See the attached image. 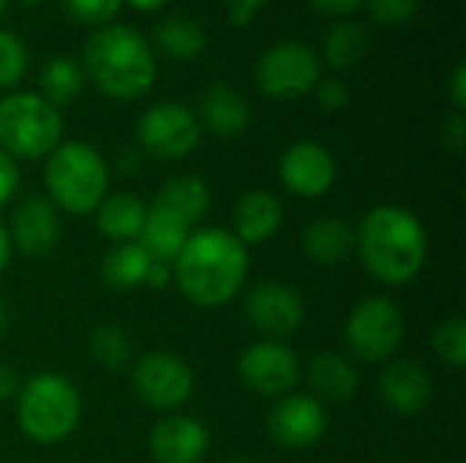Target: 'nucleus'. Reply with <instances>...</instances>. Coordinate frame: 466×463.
<instances>
[{
  "label": "nucleus",
  "mask_w": 466,
  "mask_h": 463,
  "mask_svg": "<svg viewBox=\"0 0 466 463\" xmlns=\"http://www.w3.org/2000/svg\"><path fill=\"white\" fill-rule=\"evenodd\" d=\"M407 336L401 308L385 295H369L350 311L344 322V341L352 357L363 363H388Z\"/></svg>",
  "instance_id": "obj_7"
},
{
  "label": "nucleus",
  "mask_w": 466,
  "mask_h": 463,
  "mask_svg": "<svg viewBox=\"0 0 466 463\" xmlns=\"http://www.w3.org/2000/svg\"><path fill=\"white\" fill-rule=\"evenodd\" d=\"M27 71V49L14 30H0V90H11Z\"/></svg>",
  "instance_id": "obj_31"
},
{
  "label": "nucleus",
  "mask_w": 466,
  "mask_h": 463,
  "mask_svg": "<svg viewBox=\"0 0 466 463\" xmlns=\"http://www.w3.org/2000/svg\"><path fill=\"white\" fill-rule=\"evenodd\" d=\"M44 188L57 210L87 216L106 196L109 166L90 142H60L44 161Z\"/></svg>",
  "instance_id": "obj_4"
},
{
  "label": "nucleus",
  "mask_w": 466,
  "mask_h": 463,
  "mask_svg": "<svg viewBox=\"0 0 466 463\" xmlns=\"http://www.w3.org/2000/svg\"><path fill=\"white\" fill-rule=\"evenodd\" d=\"M82 420V398L71 379L55 371H41L22 382L16 393L19 431L35 445L66 442Z\"/></svg>",
  "instance_id": "obj_5"
},
{
  "label": "nucleus",
  "mask_w": 466,
  "mask_h": 463,
  "mask_svg": "<svg viewBox=\"0 0 466 463\" xmlns=\"http://www.w3.org/2000/svg\"><path fill=\"white\" fill-rule=\"evenodd\" d=\"M369 5L371 19L380 25H404L418 14L420 0H363Z\"/></svg>",
  "instance_id": "obj_33"
},
{
  "label": "nucleus",
  "mask_w": 466,
  "mask_h": 463,
  "mask_svg": "<svg viewBox=\"0 0 466 463\" xmlns=\"http://www.w3.org/2000/svg\"><path fill=\"white\" fill-rule=\"evenodd\" d=\"M137 139L142 150H147L150 156L177 161L199 147L202 123L188 106L177 101H158L139 115Z\"/></svg>",
  "instance_id": "obj_9"
},
{
  "label": "nucleus",
  "mask_w": 466,
  "mask_h": 463,
  "mask_svg": "<svg viewBox=\"0 0 466 463\" xmlns=\"http://www.w3.org/2000/svg\"><path fill=\"white\" fill-rule=\"evenodd\" d=\"M19 388H22V382H19L16 368H11L8 363H0V401L16 398Z\"/></svg>",
  "instance_id": "obj_41"
},
{
  "label": "nucleus",
  "mask_w": 466,
  "mask_h": 463,
  "mask_svg": "<svg viewBox=\"0 0 466 463\" xmlns=\"http://www.w3.org/2000/svg\"><path fill=\"white\" fill-rule=\"evenodd\" d=\"M60 5L71 19H76L82 25L101 27V25H109L117 16L123 0H60Z\"/></svg>",
  "instance_id": "obj_32"
},
{
  "label": "nucleus",
  "mask_w": 466,
  "mask_h": 463,
  "mask_svg": "<svg viewBox=\"0 0 466 463\" xmlns=\"http://www.w3.org/2000/svg\"><path fill=\"white\" fill-rule=\"evenodd\" d=\"M153 207L175 216L177 221H183L191 229L210 210V188L197 175H177V177H169L158 188V194L153 199Z\"/></svg>",
  "instance_id": "obj_21"
},
{
  "label": "nucleus",
  "mask_w": 466,
  "mask_h": 463,
  "mask_svg": "<svg viewBox=\"0 0 466 463\" xmlns=\"http://www.w3.org/2000/svg\"><path fill=\"white\" fill-rule=\"evenodd\" d=\"M243 314L248 325L265 338L281 341L300 330L306 319L303 297L281 281H262L248 289L243 300Z\"/></svg>",
  "instance_id": "obj_12"
},
{
  "label": "nucleus",
  "mask_w": 466,
  "mask_h": 463,
  "mask_svg": "<svg viewBox=\"0 0 466 463\" xmlns=\"http://www.w3.org/2000/svg\"><path fill=\"white\" fill-rule=\"evenodd\" d=\"M442 142H445V147L451 150V153H461L466 145V117L464 112H453L448 120H445V126H442Z\"/></svg>",
  "instance_id": "obj_36"
},
{
  "label": "nucleus",
  "mask_w": 466,
  "mask_h": 463,
  "mask_svg": "<svg viewBox=\"0 0 466 463\" xmlns=\"http://www.w3.org/2000/svg\"><path fill=\"white\" fill-rule=\"evenodd\" d=\"M248 278V248L224 226H205L188 235L172 262V284L199 308L229 303Z\"/></svg>",
  "instance_id": "obj_1"
},
{
  "label": "nucleus",
  "mask_w": 466,
  "mask_h": 463,
  "mask_svg": "<svg viewBox=\"0 0 466 463\" xmlns=\"http://www.w3.org/2000/svg\"><path fill=\"white\" fill-rule=\"evenodd\" d=\"M369 49V33L355 19H339L322 41V57L333 68H352Z\"/></svg>",
  "instance_id": "obj_28"
},
{
  "label": "nucleus",
  "mask_w": 466,
  "mask_h": 463,
  "mask_svg": "<svg viewBox=\"0 0 466 463\" xmlns=\"http://www.w3.org/2000/svg\"><path fill=\"white\" fill-rule=\"evenodd\" d=\"M87 352L106 368H120L131 357V338L120 325H98L87 336Z\"/></svg>",
  "instance_id": "obj_29"
},
{
  "label": "nucleus",
  "mask_w": 466,
  "mask_h": 463,
  "mask_svg": "<svg viewBox=\"0 0 466 463\" xmlns=\"http://www.w3.org/2000/svg\"><path fill=\"white\" fill-rule=\"evenodd\" d=\"M16 188H19V166L8 153L0 150V207L14 199Z\"/></svg>",
  "instance_id": "obj_35"
},
{
  "label": "nucleus",
  "mask_w": 466,
  "mask_h": 463,
  "mask_svg": "<svg viewBox=\"0 0 466 463\" xmlns=\"http://www.w3.org/2000/svg\"><path fill=\"white\" fill-rule=\"evenodd\" d=\"M139 401L158 412L180 409L194 393V371L172 352H147L137 360L131 374Z\"/></svg>",
  "instance_id": "obj_10"
},
{
  "label": "nucleus",
  "mask_w": 466,
  "mask_h": 463,
  "mask_svg": "<svg viewBox=\"0 0 466 463\" xmlns=\"http://www.w3.org/2000/svg\"><path fill=\"white\" fill-rule=\"evenodd\" d=\"M268 434L279 448L287 450H306L314 448L328 431V412L317 396L306 393H287L276 398L273 409L268 412Z\"/></svg>",
  "instance_id": "obj_13"
},
{
  "label": "nucleus",
  "mask_w": 466,
  "mask_h": 463,
  "mask_svg": "<svg viewBox=\"0 0 466 463\" xmlns=\"http://www.w3.org/2000/svg\"><path fill=\"white\" fill-rule=\"evenodd\" d=\"M224 3H227V11H229L227 16L232 25H248L254 19V11L265 5L268 0H224Z\"/></svg>",
  "instance_id": "obj_38"
},
{
  "label": "nucleus",
  "mask_w": 466,
  "mask_h": 463,
  "mask_svg": "<svg viewBox=\"0 0 466 463\" xmlns=\"http://www.w3.org/2000/svg\"><path fill=\"white\" fill-rule=\"evenodd\" d=\"M93 213H96V226L104 237L115 243H131L142 232L147 205L137 194L117 191V194H106Z\"/></svg>",
  "instance_id": "obj_22"
},
{
  "label": "nucleus",
  "mask_w": 466,
  "mask_h": 463,
  "mask_svg": "<svg viewBox=\"0 0 466 463\" xmlns=\"http://www.w3.org/2000/svg\"><path fill=\"white\" fill-rule=\"evenodd\" d=\"M147 448L156 463H199L210 448V431L197 418L172 412L150 428Z\"/></svg>",
  "instance_id": "obj_16"
},
{
  "label": "nucleus",
  "mask_w": 466,
  "mask_h": 463,
  "mask_svg": "<svg viewBox=\"0 0 466 463\" xmlns=\"http://www.w3.org/2000/svg\"><path fill=\"white\" fill-rule=\"evenodd\" d=\"M355 251V229L336 216L311 221L303 229V254L317 265H339Z\"/></svg>",
  "instance_id": "obj_23"
},
{
  "label": "nucleus",
  "mask_w": 466,
  "mask_h": 463,
  "mask_svg": "<svg viewBox=\"0 0 466 463\" xmlns=\"http://www.w3.org/2000/svg\"><path fill=\"white\" fill-rule=\"evenodd\" d=\"M322 71L319 55L303 41H279L268 46L254 65V79L268 98H298L317 87Z\"/></svg>",
  "instance_id": "obj_8"
},
{
  "label": "nucleus",
  "mask_w": 466,
  "mask_h": 463,
  "mask_svg": "<svg viewBox=\"0 0 466 463\" xmlns=\"http://www.w3.org/2000/svg\"><path fill=\"white\" fill-rule=\"evenodd\" d=\"M82 71L104 96L134 101L153 87L158 65L150 41L137 27L109 22L85 41Z\"/></svg>",
  "instance_id": "obj_3"
},
{
  "label": "nucleus",
  "mask_w": 466,
  "mask_h": 463,
  "mask_svg": "<svg viewBox=\"0 0 466 463\" xmlns=\"http://www.w3.org/2000/svg\"><path fill=\"white\" fill-rule=\"evenodd\" d=\"M448 96H451V101H453L456 112H464V106H466V65L464 63H459V65L453 68V74H451V79H448Z\"/></svg>",
  "instance_id": "obj_39"
},
{
  "label": "nucleus",
  "mask_w": 466,
  "mask_h": 463,
  "mask_svg": "<svg viewBox=\"0 0 466 463\" xmlns=\"http://www.w3.org/2000/svg\"><path fill=\"white\" fill-rule=\"evenodd\" d=\"M41 98H46L52 106H66L79 98L85 87V71L82 65L68 55H55L44 63L38 76Z\"/></svg>",
  "instance_id": "obj_27"
},
{
  "label": "nucleus",
  "mask_w": 466,
  "mask_h": 463,
  "mask_svg": "<svg viewBox=\"0 0 466 463\" xmlns=\"http://www.w3.org/2000/svg\"><path fill=\"white\" fill-rule=\"evenodd\" d=\"M232 463H251V461H232Z\"/></svg>",
  "instance_id": "obj_47"
},
{
  "label": "nucleus",
  "mask_w": 466,
  "mask_h": 463,
  "mask_svg": "<svg viewBox=\"0 0 466 463\" xmlns=\"http://www.w3.org/2000/svg\"><path fill=\"white\" fill-rule=\"evenodd\" d=\"M300 374L303 371L295 349L273 338H262L246 347L238 360L240 382L262 398H281L292 393V388L300 382Z\"/></svg>",
  "instance_id": "obj_11"
},
{
  "label": "nucleus",
  "mask_w": 466,
  "mask_h": 463,
  "mask_svg": "<svg viewBox=\"0 0 466 463\" xmlns=\"http://www.w3.org/2000/svg\"><path fill=\"white\" fill-rule=\"evenodd\" d=\"M63 136L60 109L38 93L16 90L0 98V150L14 161L46 158Z\"/></svg>",
  "instance_id": "obj_6"
},
{
  "label": "nucleus",
  "mask_w": 466,
  "mask_h": 463,
  "mask_svg": "<svg viewBox=\"0 0 466 463\" xmlns=\"http://www.w3.org/2000/svg\"><path fill=\"white\" fill-rule=\"evenodd\" d=\"M8 303H5V297L0 295V336L5 333V327H8Z\"/></svg>",
  "instance_id": "obj_44"
},
{
  "label": "nucleus",
  "mask_w": 466,
  "mask_h": 463,
  "mask_svg": "<svg viewBox=\"0 0 466 463\" xmlns=\"http://www.w3.org/2000/svg\"><path fill=\"white\" fill-rule=\"evenodd\" d=\"M19 3H27V5H35V3H44V0H19Z\"/></svg>",
  "instance_id": "obj_45"
},
{
  "label": "nucleus",
  "mask_w": 466,
  "mask_h": 463,
  "mask_svg": "<svg viewBox=\"0 0 466 463\" xmlns=\"http://www.w3.org/2000/svg\"><path fill=\"white\" fill-rule=\"evenodd\" d=\"M284 221V207L281 202L265 191V188H254L246 191L232 210V235L248 248V246H259L265 240H270Z\"/></svg>",
  "instance_id": "obj_18"
},
{
  "label": "nucleus",
  "mask_w": 466,
  "mask_h": 463,
  "mask_svg": "<svg viewBox=\"0 0 466 463\" xmlns=\"http://www.w3.org/2000/svg\"><path fill=\"white\" fill-rule=\"evenodd\" d=\"M279 177L284 188L300 199L322 196L336 183V158L333 153L311 139L289 145L279 158Z\"/></svg>",
  "instance_id": "obj_14"
},
{
  "label": "nucleus",
  "mask_w": 466,
  "mask_h": 463,
  "mask_svg": "<svg viewBox=\"0 0 466 463\" xmlns=\"http://www.w3.org/2000/svg\"><path fill=\"white\" fill-rule=\"evenodd\" d=\"M355 251L371 278L385 287H401L420 276L429 257V237L412 210L377 205L355 229Z\"/></svg>",
  "instance_id": "obj_2"
},
{
  "label": "nucleus",
  "mask_w": 466,
  "mask_h": 463,
  "mask_svg": "<svg viewBox=\"0 0 466 463\" xmlns=\"http://www.w3.org/2000/svg\"><path fill=\"white\" fill-rule=\"evenodd\" d=\"M5 3H8V0H0V11H3V8H5Z\"/></svg>",
  "instance_id": "obj_46"
},
{
  "label": "nucleus",
  "mask_w": 466,
  "mask_h": 463,
  "mask_svg": "<svg viewBox=\"0 0 466 463\" xmlns=\"http://www.w3.org/2000/svg\"><path fill=\"white\" fill-rule=\"evenodd\" d=\"M150 257L147 251L131 240V243H115L106 254H104V262H101V276L104 281L117 289V292H128V289H137L139 284H145V273L150 267Z\"/></svg>",
  "instance_id": "obj_26"
},
{
  "label": "nucleus",
  "mask_w": 466,
  "mask_h": 463,
  "mask_svg": "<svg viewBox=\"0 0 466 463\" xmlns=\"http://www.w3.org/2000/svg\"><path fill=\"white\" fill-rule=\"evenodd\" d=\"M311 8H317L319 14H325V16H336V19H344L347 14H352V11H358V5L363 3V0H306Z\"/></svg>",
  "instance_id": "obj_37"
},
{
  "label": "nucleus",
  "mask_w": 466,
  "mask_h": 463,
  "mask_svg": "<svg viewBox=\"0 0 466 463\" xmlns=\"http://www.w3.org/2000/svg\"><path fill=\"white\" fill-rule=\"evenodd\" d=\"M123 3H128V5L137 8V11H156V8L167 5L169 0H123Z\"/></svg>",
  "instance_id": "obj_43"
},
{
  "label": "nucleus",
  "mask_w": 466,
  "mask_h": 463,
  "mask_svg": "<svg viewBox=\"0 0 466 463\" xmlns=\"http://www.w3.org/2000/svg\"><path fill=\"white\" fill-rule=\"evenodd\" d=\"M199 123L218 136H238L251 123L248 101L229 85H213L199 101Z\"/></svg>",
  "instance_id": "obj_20"
},
{
  "label": "nucleus",
  "mask_w": 466,
  "mask_h": 463,
  "mask_svg": "<svg viewBox=\"0 0 466 463\" xmlns=\"http://www.w3.org/2000/svg\"><path fill=\"white\" fill-rule=\"evenodd\" d=\"M172 281V265H164V262H150L147 273H145V284L147 289H164L167 284Z\"/></svg>",
  "instance_id": "obj_40"
},
{
  "label": "nucleus",
  "mask_w": 466,
  "mask_h": 463,
  "mask_svg": "<svg viewBox=\"0 0 466 463\" xmlns=\"http://www.w3.org/2000/svg\"><path fill=\"white\" fill-rule=\"evenodd\" d=\"M309 385L314 388L317 398L333 401V404H347L358 388H360V374L352 357L344 352L322 349L309 360Z\"/></svg>",
  "instance_id": "obj_19"
},
{
  "label": "nucleus",
  "mask_w": 466,
  "mask_h": 463,
  "mask_svg": "<svg viewBox=\"0 0 466 463\" xmlns=\"http://www.w3.org/2000/svg\"><path fill=\"white\" fill-rule=\"evenodd\" d=\"M188 235H191V229L183 221H177L175 216H169V213L150 205L137 243L147 251V257L153 262L172 265L175 257L180 254L183 243L188 240Z\"/></svg>",
  "instance_id": "obj_24"
},
{
  "label": "nucleus",
  "mask_w": 466,
  "mask_h": 463,
  "mask_svg": "<svg viewBox=\"0 0 466 463\" xmlns=\"http://www.w3.org/2000/svg\"><path fill=\"white\" fill-rule=\"evenodd\" d=\"M434 355L448 363L451 368L466 366V319L464 317H448L434 327L431 336Z\"/></svg>",
  "instance_id": "obj_30"
},
{
  "label": "nucleus",
  "mask_w": 466,
  "mask_h": 463,
  "mask_svg": "<svg viewBox=\"0 0 466 463\" xmlns=\"http://www.w3.org/2000/svg\"><path fill=\"white\" fill-rule=\"evenodd\" d=\"M377 388L385 407L393 409L396 415H418L431 404L434 396V382L429 371L410 357L388 360V366L377 379Z\"/></svg>",
  "instance_id": "obj_17"
},
{
  "label": "nucleus",
  "mask_w": 466,
  "mask_h": 463,
  "mask_svg": "<svg viewBox=\"0 0 466 463\" xmlns=\"http://www.w3.org/2000/svg\"><path fill=\"white\" fill-rule=\"evenodd\" d=\"M314 96L322 109H344L350 104V87L341 79H319L314 87Z\"/></svg>",
  "instance_id": "obj_34"
},
{
  "label": "nucleus",
  "mask_w": 466,
  "mask_h": 463,
  "mask_svg": "<svg viewBox=\"0 0 466 463\" xmlns=\"http://www.w3.org/2000/svg\"><path fill=\"white\" fill-rule=\"evenodd\" d=\"M11 251H14V246H11V237H8V229H5V224L0 221V273L8 267V259H11Z\"/></svg>",
  "instance_id": "obj_42"
},
{
  "label": "nucleus",
  "mask_w": 466,
  "mask_h": 463,
  "mask_svg": "<svg viewBox=\"0 0 466 463\" xmlns=\"http://www.w3.org/2000/svg\"><path fill=\"white\" fill-rule=\"evenodd\" d=\"M153 41H156V46L167 57H172V60H191V57H197L208 46V33H205V27L197 19L172 14V16L161 19L153 27Z\"/></svg>",
  "instance_id": "obj_25"
},
{
  "label": "nucleus",
  "mask_w": 466,
  "mask_h": 463,
  "mask_svg": "<svg viewBox=\"0 0 466 463\" xmlns=\"http://www.w3.org/2000/svg\"><path fill=\"white\" fill-rule=\"evenodd\" d=\"M8 237L25 257H46L60 243V213L46 196H25L11 210Z\"/></svg>",
  "instance_id": "obj_15"
}]
</instances>
